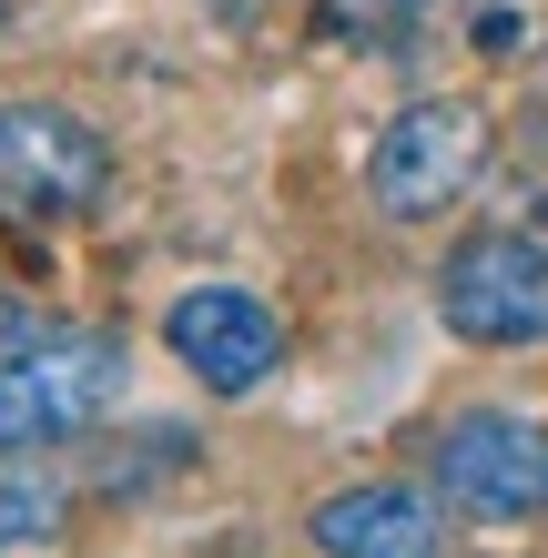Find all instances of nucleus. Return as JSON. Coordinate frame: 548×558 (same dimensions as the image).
<instances>
[{
    "label": "nucleus",
    "mask_w": 548,
    "mask_h": 558,
    "mask_svg": "<svg viewBox=\"0 0 548 558\" xmlns=\"http://www.w3.org/2000/svg\"><path fill=\"white\" fill-rule=\"evenodd\" d=\"M122 386H133V355L102 325H61V336H31L0 355V447L11 457H41V447H72L92 437Z\"/></svg>",
    "instance_id": "f257e3e1"
},
{
    "label": "nucleus",
    "mask_w": 548,
    "mask_h": 558,
    "mask_svg": "<svg viewBox=\"0 0 548 558\" xmlns=\"http://www.w3.org/2000/svg\"><path fill=\"white\" fill-rule=\"evenodd\" d=\"M112 193V143L61 102H0V214L11 223H82Z\"/></svg>",
    "instance_id": "f03ea898"
},
{
    "label": "nucleus",
    "mask_w": 548,
    "mask_h": 558,
    "mask_svg": "<svg viewBox=\"0 0 548 558\" xmlns=\"http://www.w3.org/2000/svg\"><path fill=\"white\" fill-rule=\"evenodd\" d=\"M488 112L477 102H406L397 122L376 133L366 153V183H376V204L397 214V223H427L447 204H467V183L488 173Z\"/></svg>",
    "instance_id": "7ed1b4c3"
},
{
    "label": "nucleus",
    "mask_w": 548,
    "mask_h": 558,
    "mask_svg": "<svg viewBox=\"0 0 548 558\" xmlns=\"http://www.w3.org/2000/svg\"><path fill=\"white\" fill-rule=\"evenodd\" d=\"M437 315L458 325L467 345H528V336H548V244L508 234V223L467 234L458 254H447V275H437Z\"/></svg>",
    "instance_id": "20e7f679"
},
{
    "label": "nucleus",
    "mask_w": 548,
    "mask_h": 558,
    "mask_svg": "<svg viewBox=\"0 0 548 558\" xmlns=\"http://www.w3.org/2000/svg\"><path fill=\"white\" fill-rule=\"evenodd\" d=\"M437 487L458 518H488V529H519L548 518V426L538 416H458L437 437Z\"/></svg>",
    "instance_id": "39448f33"
},
{
    "label": "nucleus",
    "mask_w": 548,
    "mask_h": 558,
    "mask_svg": "<svg viewBox=\"0 0 548 558\" xmlns=\"http://www.w3.org/2000/svg\"><path fill=\"white\" fill-rule=\"evenodd\" d=\"M163 345L183 355L204 386H223V397H244V386H265L284 366V325L265 294H244V284H193L163 305Z\"/></svg>",
    "instance_id": "423d86ee"
},
{
    "label": "nucleus",
    "mask_w": 548,
    "mask_h": 558,
    "mask_svg": "<svg viewBox=\"0 0 548 558\" xmlns=\"http://www.w3.org/2000/svg\"><path fill=\"white\" fill-rule=\"evenodd\" d=\"M326 558H447V508L427 487H345L315 508Z\"/></svg>",
    "instance_id": "0eeeda50"
},
{
    "label": "nucleus",
    "mask_w": 548,
    "mask_h": 558,
    "mask_svg": "<svg viewBox=\"0 0 548 558\" xmlns=\"http://www.w3.org/2000/svg\"><path fill=\"white\" fill-rule=\"evenodd\" d=\"M61 508H72V487L51 468H11V447H0V548H31L61 529Z\"/></svg>",
    "instance_id": "6e6552de"
},
{
    "label": "nucleus",
    "mask_w": 548,
    "mask_h": 558,
    "mask_svg": "<svg viewBox=\"0 0 548 558\" xmlns=\"http://www.w3.org/2000/svg\"><path fill=\"white\" fill-rule=\"evenodd\" d=\"M0 336H21V294L11 284H0Z\"/></svg>",
    "instance_id": "1a4fd4ad"
},
{
    "label": "nucleus",
    "mask_w": 548,
    "mask_h": 558,
    "mask_svg": "<svg viewBox=\"0 0 548 558\" xmlns=\"http://www.w3.org/2000/svg\"><path fill=\"white\" fill-rule=\"evenodd\" d=\"M214 11H223V21H254V11H265V0H214Z\"/></svg>",
    "instance_id": "9d476101"
},
{
    "label": "nucleus",
    "mask_w": 548,
    "mask_h": 558,
    "mask_svg": "<svg viewBox=\"0 0 548 558\" xmlns=\"http://www.w3.org/2000/svg\"><path fill=\"white\" fill-rule=\"evenodd\" d=\"M376 11H427V0H376Z\"/></svg>",
    "instance_id": "9b49d317"
}]
</instances>
